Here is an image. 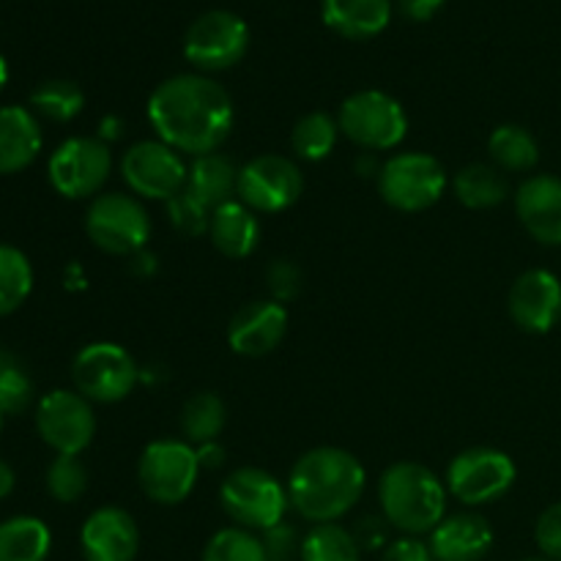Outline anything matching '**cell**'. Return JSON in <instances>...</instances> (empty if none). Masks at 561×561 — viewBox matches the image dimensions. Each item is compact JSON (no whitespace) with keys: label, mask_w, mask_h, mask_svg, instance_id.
Instances as JSON below:
<instances>
[{"label":"cell","mask_w":561,"mask_h":561,"mask_svg":"<svg viewBox=\"0 0 561 561\" xmlns=\"http://www.w3.org/2000/svg\"><path fill=\"white\" fill-rule=\"evenodd\" d=\"M233 102L211 77L175 75L153 88L148 121L157 137L179 153H214L233 129Z\"/></svg>","instance_id":"1"},{"label":"cell","mask_w":561,"mask_h":561,"mask_svg":"<svg viewBox=\"0 0 561 561\" xmlns=\"http://www.w3.org/2000/svg\"><path fill=\"white\" fill-rule=\"evenodd\" d=\"M365 469L340 447H318L301 455L288 477L290 507L312 524H334L365 493Z\"/></svg>","instance_id":"2"},{"label":"cell","mask_w":561,"mask_h":561,"mask_svg":"<svg viewBox=\"0 0 561 561\" xmlns=\"http://www.w3.org/2000/svg\"><path fill=\"white\" fill-rule=\"evenodd\" d=\"M383 518L403 535H431L447 513V488L431 469L420 463L389 466L378 482Z\"/></svg>","instance_id":"3"},{"label":"cell","mask_w":561,"mask_h":561,"mask_svg":"<svg viewBox=\"0 0 561 561\" xmlns=\"http://www.w3.org/2000/svg\"><path fill=\"white\" fill-rule=\"evenodd\" d=\"M444 190H447V170L431 153H394L378 170V192L398 211H427L442 201Z\"/></svg>","instance_id":"4"},{"label":"cell","mask_w":561,"mask_h":561,"mask_svg":"<svg viewBox=\"0 0 561 561\" xmlns=\"http://www.w3.org/2000/svg\"><path fill=\"white\" fill-rule=\"evenodd\" d=\"M85 230L88 239L107 255L131 257L151 239V219L137 197L107 192L88 206Z\"/></svg>","instance_id":"5"},{"label":"cell","mask_w":561,"mask_h":561,"mask_svg":"<svg viewBox=\"0 0 561 561\" xmlns=\"http://www.w3.org/2000/svg\"><path fill=\"white\" fill-rule=\"evenodd\" d=\"M222 510L247 531H266L283 524L285 510L290 507L288 488L279 485L263 469H236L219 491Z\"/></svg>","instance_id":"6"},{"label":"cell","mask_w":561,"mask_h":561,"mask_svg":"<svg viewBox=\"0 0 561 561\" xmlns=\"http://www.w3.org/2000/svg\"><path fill=\"white\" fill-rule=\"evenodd\" d=\"M201 460L190 442L179 438H159L151 442L137 463V480L142 493L157 504H181L195 491Z\"/></svg>","instance_id":"7"},{"label":"cell","mask_w":561,"mask_h":561,"mask_svg":"<svg viewBox=\"0 0 561 561\" xmlns=\"http://www.w3.org/2000/svg\"><path fill=\"white\" fill-rule=\"evenodd\" d=\"M340 131L367 151H387L403 142L409 115L403 104L383 91H359L348 96L337 115Z\"/></svg>","instance_id":"8"},{"label":"cell","mask_w":561,"mask_h":561,"mask_svg":"<svg viewBox=\"0 0 561 561\" xmlns=\"http://www.w3.org/2000/svg\"><path fill=\"white\" fill-rule=\"evenodd\" d=\"M250 47V27L225 9L197 16L184 36V58L201 71H225L239 64Z\"/></svg>","instance_id":"9"},{"label":"cell","mask_w":561,"mask_h":561,"mask_svg":"<svg viewBox=\"0 0 561 561\" xmlns=\"http://www.w3.org/2000/svg\"><path fill=\"white\" fill-rule=\"evenodd\" d=\"M77 392L91 403H118L129 398L140 370L129 351L115 343H91L75 356L71 365Z\"/></svg>","instance_id":"10"},{"label":"cell","mask_w":561,"mask_h":561,"mask_svg":"<svg viewBox=\"0 0 561 561\" xmlns=\"http://www.w3.org/2000/svg\"><path fill=\"white\" fill-rule=\"evenodd\" d=\"M110 168H113V157H110L107 142L96 137H71L60 142L47 164L49 184L69 201L99 195L107 184Z\"/></svg>","instance_id":"11"},{"label":"cell","mask_w":561,"mask_h":561,"mask_svg":"<svg viewBox=\"0 0 561 561\" xmlns=\"http://www.w3.org/2000/svg\"><path fill=\"white\" fill-rule=\"evenodd\" d=\"M515 463L507 453L491 447H474L460 453L447 469V491L469 507L496 502L513 488Z\"/></svg>","instance_id":"12"},{"label":"cell","mask_w":561,"mask_h":561,"mask_svg":"<svg viewBox=\"0 0 561 561\" xmlns=\"http://www.w3.org/2000/svg\"><path fill=\"white\" fill-rule=\"evenodd\" d=\"M121 175L135 195L168 203L186 186L190 168L168 142L140 140L121 159Z\"/></svg>","instance_id":"13"},{"label":"cell","mask_w":561,"mask_h":561,"mask_svg":"<svg viewBox=\"0 0 561 561\" xmlns=\"http://www.w3.org/2000/svg\"><path fill=\"white\" fill-rule=\"evenodd\" d=\"M36 431L58 455H80L96 433L91 400L69 389H53L36 405Z\"/></svg>","instance_id":"14"},{"label":"cell","mask_w":561,"mask_h":561,"mask_svg":"<svg viewBox=\"0 0 561 561\" xmlns=\"http://www.w3.org/2000/svg\"><path fill=\"white\" fill-rule=\"evenodd\" d=\"M305 190L299 164L279 153H263L239 170V201L252 211L277 214L294 206Z\"/></svg>","instance_id":"15"},{"label":"cell","mask_w":561,"mask_h":561,"mask_svg":"<svg viewBox=\"0 0 561 561\" xmlns=\"http://www.w3.org/2000/svg\"><path fill=\"white\" fill-rule=\"evenodd\" d=\"M510 316L524 332L546 334L561 321V283L553 272L529 268L510 288Z\"/></svg>","instance_id":"16"},{"label":"cell","mask_w":561,"mask_h":561,"mask_svg":"<svg viewBox=\"0 0 561 561\" xmlns=\"http://www.w3.org/2000/svg\"><path fill=\"white\" fill-rule=\"evenodd\" d=\"M80 546L85 561H135L140 531L121 507H102L82 524Z\"/></svg>","instance_id":"17"},{"label":"cell","mask_w":561,"mask_h":561,"mask_svg":"<svg viewBox=\"0 0 561 561\" xmlns=\"http://www.w3.org/2000/svg\"><path fill=\"white\" fill-rule=\"evenodd\" d=\"M515 211L531 239L561 247V179L548 173L526 179L515 192Z\"/></svg>","instance_id":"18"},{"label":"cell","mask_w":561,"mask_h":561,"mask_svg":"<svg viewBox=\"0 0 561 561\" xmlns=\"http://www.w3.org/2000/svg\"><path fill=\"white\" fill-rule=\"evenodd\" d=\"M288 332V312L279 301H250L241 307L228 327V343L241 356H266L283 343Z\"/></svg>","instance_id":"19"},{"label":"cell","mask_w":561,"mask_h":561,"mask_svg":"<svg viewBox=\"0 0 561 561\" xmlns=\"http://www.w3.org/2000/svg\"><path fill=\"white\" fill-rule=\"evenodd\" d=\"M427 546L436 561H482L493 548V529L482 515L458 513L431 531Z\"/></svg>","instance_id":"20"},{"label":"cell","mask_w":561,"mask_h":561,"mask_svg":"<svg viewBox=\"0 0 561 561\" xmlns=\"http://www.w3.org/2000/svg\"><path fill=\"white\" fill-rule=\"evenodd\" d=\"M42 129L31 110L20 104L0 107V175H11L36 162Z\"/></svg>","instance_id":"21"},{"label":"cell","mask_w":561,"mask_h":561,"mask_svg":"<svg viewBox=\"0 0 561 561\" xmlns=\"http://www.w3.org/2000/svg\"><path fill=\"white\" fill-rule=\"evenodd\" d=\"M321 16L337 36L365 42L387 31L392 0H321Z\"/></svg>","instance_id":"22"},{"label":"cell","mask_w":561,"mask_h":561,"mask_svg":"<svg viewBox=\"0 0 561 561\" xmlns=\"http://www.w3.org/2000/svg\"><path fill=\"white\" fill-rule=\"evenodd\" d=\"M208 236L225 257L241 261V257H250L255 252L257 241H261V222H257L255 211L247 208L244 203L228 201L211 211Z\"/></svg>","instance_id":"23"},{"label":"cell","mask_w":561,"mask_h":561,"mask_svg":"<svg viewBox=\"0 0 561 561\" xmlns=\"http://www.w3.org/2000/svg\"><path fill=\"white\" fill-rule=\"evenodd\" d=\"M186 190L201 197L208 208L222 206L239 195V168L225 153H203L190 164Z\"/></svg>","instance_id":"24"},{"label":"cell","mask_w":561,"mask_h":561,"mask_svg":"<svg viewBox=\"0 0 561 561\" xmlns=\"http://www.w3.org/2000/svg\"><path fill=\"white\" fill-rule=\"evenodd\" d=\"M53 546L47 524L16 515L0 524V561H44Z\"/></svg>","instance_id":"25"},{"label":"cell","mask_w":561,"mask_h":561,"mask_svg":"<svg viewBox=\"0 0 561 561\" xmlns=\"http://www.w3.org/2000/svg\"><path fill=\"white\" fill-rule=\"evenodd\" d=\"M488 153L499 170H510V173H526L540 162V146L531 131L518 124H504L493 129L491 140H488Z\"/></svg>","instance_id":"26"},{"label":"cell","mask_w":561,"mask_h":561,"mask_svg":"<svg viewBox=\"0 0 561 561\" xmlns=\"http://www.w3.org/2000/svg\"><path fill=\"white\" fill-rule=\"evenodd\" d=\"M455 195L463 206L469 208H493L504 203L510 186L507 179L496 164H466L458 175H455Z\"/></svg>","instance_id":"27"},{"label":"cell","mask_w":561,"mask_h":561,"mask_svg":"<svg viewBox=\"0 0 561 561\" xmlns=\"http://www.w3.org/2000/svg\"><path fill=\"white\" fill-rule=\"evenodd\" d=\"M340 124L329 113H307L296 121L294 131H290V146H294L296 157L305 162H321L334 151L337 142Z\"/></svg>","instance_id":"28"},{"label":"cell","mask_w":561,"mask_h":561,"mask_svg":"<svg viewBox=\"0 0 561 561\" xmlns=\"http://www.w3.org/2000/svg\"><path fill=\"white\" fill-rule=\"evenodd\" d=\"M301 561H362V546L345 526L316 524L301 542Z\"/></svg>","instance_id":"29"},{"label":"cell","mask_w":561,"mask_h":561,"mask_svg":"<svg viewBox=\"0 0 561 561\" xmlns=\"http://www.w3.org/2000/svg\"><path fill=\"white\" fill-rule=\"evenodd\" d=\"M225 420V403L214 392L192 394L181 409V431H184L186 442L190 444H208L217 442L222 433Z\"/></svg>","instance_id":"30"},{"label":"cell","mask_w":561,"mask_h":561,"mask_svg":"<svg viewBox=\"0 0 561 561\" xmlns=\"http://www.w3.org/2000/svg\"><path fill=\"white\" fill-rule=\"evenodd\" d=\"M33 290V268L25 252L0 244V318L25 305Z\"/></svg>","instance_id":"31"},{"label":"cell","mask_w":561,"mask_h":561,"mask_svg":"<svg viewBox=\"0 0 561 561\" xmlns=\"http://www.w3.org/2000/svg\"><path fill=\"white\" fill-rule=\"evenodd\" d=\"M31 104L44 118L55 121V124H66V121L77 118L82 113L85 93L71 80H47L31 93Z\"/></svg>","instance_id":"32"},{"label":"cell","mask_w":561,"mask_h":561,"mask_svg":"<svg viewBox=\"0 0 561 561\" xmlns=\"http://www.w3.org/2000/svg\"><path fill=\"white\" fill-rule=\"evenodd\" d=\"M203 561H266V551H263L261 537L241 526H230L206 542Z\"/></svg>","instance_id":"33"},{"label":"cell","mask_w":561,"mask_h":561,"mask_svg":"<svg viewBox=\"0 0 561 561\" xmlns=\"http://www.w3.org/2000/svg\"><path fill=\"white\" fill-rule=\"evenodd\" d=\"M88 471L77 455H58L47 469V491L55 502L71 504L85 493Z\"/></svg>","instance_id":"34"},{"label":"cell","mask_w":561,"mask_h":561,"mask_svg":"<svg viewBox=\"0 0 561 561\" xmlns=\"http://www.w3.org/2000/svg\"><path fill=\"white\" fill-rule=\"evenodd\" d=\"M168 219L181 236H203L208 233V225H211V211L201 197L192 195L190 190H181L179 195L170 197L168 203Z\"/></svg>","instance_id":"35"},{"label":"cell","mask_w":561,"mask_h":561,"mask_svg":"<svg viewBox=\"0 0 561 561\" xmlns=\"http://www.w3.org/2000/svg\"><path fill=\"white\" fill-rule=\"evenodd\" d=\"M33 400V383L27 373L11 356L0 354V411L22 414Z\"/></svg>","instance_id":"36"},{"label":"cell","mask_w":561,"mask_h":561,"mask_svg":"<svg viewBox=\"0 0 561 561\" xmlns=\"http://www.w3.org/2000/svg\"><path fill=\"white\" fill-rule=\"evenodd\" d=\"M268 290H272L274 301L285 305V301L296 299L301 294V272L290 261H274L266 272Z\"/></svg>","instance_id":"37"},{"label":"cell","mask_w":561,"mask_h":561,"mask_svg":"<svg viewBox=\"0 0 561 561\" xmlns=\"http://www.w3.org/2000/svg\"><path fill=\"white\" fill-rule=\"evenodd\" d=\"M535 540L540 546L542 557L551 561H561V502L551 504L540 515L535 526Z\"/></svg>","instance_id":"38"},{"label":"cell","mask_w":561,"mask_h":561,"mask_svg":"<svg viewBox=\"0 0 561 561\" xmlns=\"http://www.w3.org/2000/svg\"><path fill=\"white\" fill-rule=\"evenodd\" d=\"M263 551L266 561H290L296 551H301V542L296 537V529L288 524H277L272 529L263 531Z\"/></svg>","instance_id":"39"},{"label":"cell","mask_w":561,"mask_h":561,"mask_svg":"<svg viewBox=\"0 0 561 561\" xmlns=\"http://www.w3.org/2000/svg\"><path fill=\"white\" fill-rule=\"evenodd\" d=\"M381 561H436L431 553V546L416 537H403V540L389 542Z\"/></svg>","instance_id":"40"},{"label":"cell","mask_w":561,"mask_h":561,"mask_svg":"<svg viewBox=\"0 0 561 561\" xmlns=\"http://www.w3.org/2000/svg\"><path fill=\"white\" fill-rule=\"evenodd\" d=\"M447 0H398V9L405 20H414V22H427L444 9Z\"/></svg>","instance_id":"41"},{"label":"cell","mask_w":561,"mask_h":561,"mask_svg":"<svg viewBox=\"0 0 561 561\" xmlns=\"http://www.w3.org/2000/svg\"><path fill=\"white\" fill-rule=\"evenodd\" d=\"M197 460H201V469L203 466H208V469H214V466H222L225 449L217 447L214 442L201 444V447H197Z\"/></svg>","instance_id":"42"},{"label":"cell","mask_w":561,"mask_h":561,"mask_svg":"<svg viewBox=\"0 0 561 561\" xmlns=\"http://www.w3.org/2000/svg\"><path fill=\"white\" fill-rule=\"evenodd\" d=\"M11 491H14V471L5 460H0V499L9 496Z\"/></svg>","instance_id":"43"},{"label":"cell","mask_w":561,"mask_h":561,"mask_svg":"<svg viewBox=\"0 0 561 561\" xmlns=\"http://www.w3.org/2000/svg\"><path fill=\"white\" fill-rule=\"evenodd\" d=\"M5 82H9V64H5V58L0 55V91H3Z\"/></svg>","instance_id":"44"},{"label":"cell","mask_w":561,"mask_h":561,"mask_svg":"<svg viewBox=\"0 0 561 561\" xmlns=\"http://www.w3.org/2000/svg\"><path fill=\"white\" fill-rule=\"evenodd\" d=\"M520 561H551V559H546V557H529V559H520Z\"/></svg>","instance_id":"45"},{"label":"cell","mask_w":561,"mask_h":561,"mask_svg":"<svg viewBox=\"0 0 561 561\" xmlns=\"http://www.w3.org/2000/svg\"><path fill=\"white\" fill-rule=\"evenodd\" d=\"M3 416H5V414H3V411H0V427H3Z\"/></svg>","instance_id":"46"}]
</instances>
